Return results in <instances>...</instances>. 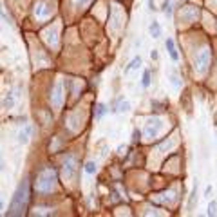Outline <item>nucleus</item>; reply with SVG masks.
<instances>
[{"instance_id":"nucleus-8","label":"nucleus","mask_w":217,"mask_h":217,"mask_svg":"<svg viewBox=\"0 0 217 217\" xmlns=\"http://www.w3.org/2000/svg\"><path fill=\"white\" fill-rule=\"evenodd\" d=\"M139 65H141V56H136V58L130 60V63H129V65L125 67V71H123V73H125V74H129V73H130L132 69H138Z\"/></svg>"},{"instance_id":"nucleus-17","label":"nucleus","mask_w":217,"mask_h":217,"mask_svg":"<svg viewBox=\"0 0 217 217\" xmlns=\"http://www.w3.org/2000/svg\"><path fill=\"white\" fill-rule=\"evenodd\" d=\"M147 4H148V9H150V11H154V13L158 11V7H156V2H154V0H147Z\"/></svg>"},{"instance_id":"nucleus-9","label":"nucleus","mask_w":217,"mask_h":217,"mask_svg":"<svg viewBox=\"0 0 217 217\" xmlns=\"http://www.w3.org/2000/svg\"><path fill=\"white\" fill-rule=\"evenodd\" d=\"M161 11L166 15V18H170L172 17V0H165L163 6H161Z\"/></svg>"},{"instance_id":"nucleus-18","label":"nucleus","mask_w":217,"mask_h":217,"mask_svg":"<svg viewBox=\"0 0 217 217\" xmlns=\"http://www.w3.org/2000/svg\"><path fill=\"white\" fill-rule=\"evenodd\" d=\"M139 136H141V132H139V130H134V132H132V143L139 141Z\"/></svg>"},{"instance_id":"nucleus-3","label":"nucleus","mask_w":217,"mask_h":217,"mask_svg":"<svg viewBox=\"0 0 217 217\" xmlns=\"http://www.w3.org/2000/svg\"><path fill=\"white\" fill-rule=\"evenodd\" d=\"M165 47H166L168 56L172 58V62H179V54H178L176 45H174V40H172V38H166V40H165Z\"/></svg>"},{"instance_id":"nucleus-10","label":"nucleus","mask_w":217,"mask_h":217,"mask_svg":"<svg viewBox=\"0 0 217 217\" xmlns=\"http://www.w3.org/2000/svg\"><path fill=\"white\" fill-rule=\"evenodd\" d=\"M150 81H152V80H150V71L147 69V71H143V78H141V87H143V89H148V87H150Z\"/></svg>"},{"instance_id":"nucleus-12","label":"nucleus","mask_w":217,"mask_h":217,"mask_svg":"<svg viewBox=\"0 0 217 217\" xmlns=\"http://www.w3.org/2000/svg\"><path fill=\"white\" fill-rule=\"evenodd\" d=\"M194 203H197V183H196V186H194V190H192V194H190V201H188V210H192V208H194Z\"/></svg>"},{"instance_id":"nucleus-1","label":"nucleus","mask_w":217,"mask_h":217,"mask_svg":"<svg viewBox=\"0 0 217 217\" xmlns=\"http://www.w3.org/2000/svg\"><path fill=\"white\" fill-rule=\"evenodd\" d=\"M161 127H163V123H161L159 118H150L148 123H147V127H145V134H147L148 138H156L158 132L161 130Z\"/></svg>"},{"instance_id":"nucleus-4","label":"nucleus","mask_w":217,"mask_h":217,"mask_svg":"<svg viewBox=\"0 0 217 217\" xmlns=\"http://www.w3.org/2000/svg\"><path fill=\"white\" fill-rule=\"evenodd\" d=\"M73 172H74V159L67 158V159H65V165H63V176H65V179L71 178Z\"/></svg>"},{"instance_id":"nucleus-14","label":"nucleus","mask_w":217,"mask_h":217,"mask_svg":"<svg viewBox=\"0 0 217 217\" xmlns=\"http://www.w3.org/2000/svg\"><path fill=\"white\" fill-rule=\"evenodd\" d=\"M129 110H130V103L123 99V101L118 105V112H129Z\"/></svg>"},{"instance_id":"nucleus-19","label":"nucleus","mask_w":217,"mask_h":217,"mask_svg":"<svg viewBox=\"0 0 217 217\" xmlns=\"http://www.w3.org/2000/svg\"><path fill=\"white\" fill-rule=\"evenodd\" d=\"M212 190H214V188H212V185H210V186H206V188H204V197L210 199V196H212Z\"/></svg>"},{"instance_id":"nucleus-16","label":"nucleus","mask_w":217,"mask_h":217,"mask_svg":"<svg viewBox=\"0 0 217 217\" xmlns=\"http://www.w3.org/2000/svg\"><path fill=\"white\" fill-rule=\"evenodd\" d=\"M170 83H172L176 89H179V87H181V81H179V78L176 76V74H170Z\"/></svg>"},{"instance_id":"nucleus-6","label":"nucleus","mask_w":217,"mask_h":217,"mask_svg":"<svg viewBox=\"0 0 217 217\" xmlns=\"http://www.w3.org/2000/svg\"><path fill=\"white\" fill-rule=\"evenodd\" d=\"M148 31H150L152 38H159V36H161V25H159V22H158V20H154V22L150 24Z\"/></svg>"},{"instance_id":"nucleus-15","label":"nucleus","mask_w":217,"mask_h":217,"mask_svg":"<svg viewBox=\"0 0 217 217\" xmlns=\"http://www.w3.org/2000/svg\"><path fill=\"white\" fill-rule=\"evenodd\" d=\"M208 215H215L217 214V201H210V204H208V212H206Z\"/></svg>"},{"instance_id":"nucleus-13","label":"nucleus","mask_w":217,"mask_h":217,"mask_svg":"<svg viewBox=\"0 0 217 217\" xmlns=\"http://www.w3.org/2000/svg\"><path fill=\"white\" fill-rule=\"evenodd\" d=\"M96 170H98V166H96L94 161H89V163L85 165V172H87V174H94Z\"/></svg>"},{"instance_id":"nucleus-20","label":"nucleus","mask_w":217,"mask_h":217,"mask_svg":"<svg viewBox=\"0 0 217 217\" xmlns=\"http://www.w3.org/2000/svg\"><path fill=\"white\" fill-rule=\"evenodd\" d=\"M150 58H152V60H158V53H156V49L150 53Z\"/></svg>"},{"instance_id":"nucleus-11","label":"nucleus","mask_w":217,"mask_h":217,"mask_svg":"<svg viewBox=\"0 0 217 217\" xmlns=\"http://www.w3.org/2000/svg\"><path fill=\"white\" fill-rule=\"evenodd\" d=\"M13 103H15V99H13V92H7V96L2 99V107H4V109H11Z\"/></svg>"},{"instance_id":"nucleus-2","label":"nucleus","mask_w":217,"mask_h":217,"mask_svg":"<svg viewBox=\"0 0 217 217\" xmlns=\"http://www.w3.org/2000/svg\"><path fill=\"white\" fill-rule=\"evenodd\" d=\"M208 49H203L201 53H199L197 56H196V69H197L199 73H203V71H206V65H208Z\"/></svg>"},{"instance_id":"nucleus-5","label":"nucleus","mask_w":217,"mask_h":217,"mask_svg":"<svg viewBox=\"0 0 217 217\" xmlns=\"http://www.w3.org/2000/svg\"><path fill=\"white\" fill-rule=\"evenodd\" d=\"M107 110H109V109L105 107V103H98L96 109H94V119H98V121H99V119L107 114Z\"/></svg>"},{"instance_id":"nucleus-7","label":"nucleus","mask_w":217,"mask_h":217,"mask_svg":"<svg viewBox=\"0 0 217 217\" xmlns=\"http://www.w3.org/2000/svg\"><path fill=\"white\" fill-rule=\"evenodd\" d=\"M29 134H31V127L27 125L24 130H20L18 132V143H22V145H25L27 141H29Z\"/></svg>"}]
</instances>
